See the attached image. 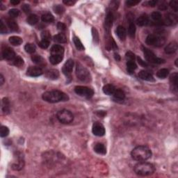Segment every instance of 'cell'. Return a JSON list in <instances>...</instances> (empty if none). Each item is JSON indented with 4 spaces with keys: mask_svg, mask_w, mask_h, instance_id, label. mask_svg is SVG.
I'll list each match as a JSON object with an SVG mask.
<instances>
[{
    "mask_svg": "<svg viewBox=\"0 0 178 178\" xmlns=\"http://www.w3.org/2000/svg\"><path fill=\"white\" fill-rule=\"evenodd\" d=\"M8 14H9L10 17H17L19 16V15H20V10L18 9H16V8H13V9L9 10Z\"/></svg>",
    "mask_w": 178,
    "mask_h": 178,
    "instance_id": "44",
    "label": "cell"
},
{
    "mask_svg": "<svg viewBox=\"0 0 178 178\" xmlns=\"http://www.w3.org/2000/svg\"><path fill=\"white\" fill-rule=\"evenodd\" d=\"M170 6L174 11L177 12L178 10V1L176 0H173L170 2Z\"/></svg>",
    "mask_w": 178,
    "mask_h": 178,
    "instance_id": "48",
    "label": "cell"
},
{
    "mask_svg": "<svg viewBox=\"0 0 178 178\" xmlns=\"http://www.w3.org/2000/svg\"><path fill=\"white\" fill-rule=\"evenodd\" d=\"M9 42L11 45H15V46H18L22 43V39L19 36H11L9 38Z\"/></svg>",
    "mask_w": 178,
    "mask_h": 178,
    "instance_id": "28",
    "label": "cell"
},
{
    "mask_svg": "<svg viewBox=\"0 0 178 178\" xmlns=\"http://www.w3.org/2000/svg\"><path fill=\"white\" fill-rule=\"evenodd\" d=\"M43 99L48 102L57 103L68 101L69 97L65 92L61 91V90H54L45 92L43 94Z\"/></svg>",
    "mask_w": 178,
    "mask_h": 178,
    "instance_id": "1",
    "label": "cell"
},
{
    "mask_svg": "<svg viewBox=\"0 0 178 178\" xmlns=\"http://www.w3.org/2000/svg\"><path fill=\"white\" fill-rule=\"evenodd\" d=\"M43 74V70H42L41 67H37V66H30L27 70V75L29 77H39Z\"/></svg>",
    "mask_w": 178,
    "mask_h": 178,
    "instance_id": "11",
    "label": "cell"
},
{
    "mask_svg": "<svg viewBox=\"0 0 178 178\" xmlns=\"http://www.w3.org/2000/svg\"><path fill=\"white\" fill-rule=\"evenodd\" d=\"M50 42L48 41H45V40H41V41L39 43V46L42 49H47L50 45Z\"/></svg>",
    "mask_w": 178,
    "mask_h": 178,
    "instance_id": "46",
    "label": "cell"
},
{
    "mask_svg": "<svg viewBox=\"0 0 178 178\" xmlns=\"http://www.w3.org/2000/svg\"><path fill=\"white\" fill-rule=\"evenodd\" d=\"M97 114L100 117H104L106 115V112L104 111H98L97 112Z\"/></svg>",
    "mask_w": 178,
    "mask_h": 178,
    "instance_id": "57",
    "label": "cell"
},
{
    "mask_svg": "<svg viewBox=\"0 0 178 178\" xmlns=\"http://www.w3.org/2000/svg\"><path fill=\"white\" fill-rule=\"evenodd\" d=\"M9 134V129L6 126H1L0 129V136L1 137H6Z\"/></svg>",
    "mask_w": 178,
    "mask_h": 178,
    "instance_id": "41",
    "label": "cell"
},
{
    "mask_svg": "<svg viewBox=\"0 0 178 178\" xmlns=\"http://www.w3.org/2000/svg\"><path fill=\"white\" fill-rule=\"evenodd\" d=\"M0 32H1V34H5L7 32L6 25L3 24L2 20H1V23H0Z\"/></svg>",
    "mask_w": 178,
    "mask_h": 178,
    "instance_id": "50",
    "label": "cell"
},
{
    "mask_svg": "<svg viewBox=\"0 0 178 178\" xmlns=\"http://www.w3.org/2000/svg\"><path fill=\"white\" fill-rule=\"evenodd\" d=\"M54 41L60 43H66L67 42V38H66L65 34L61 33V34H59L54 36Z\"/></svg>",
    "mask_w": 178,
    "mask_h": 178,
    "instance_id": "30",
    "label": "cell"
},
{
    "mask_svg": "<svg viewBox=\"0 0 178 178\" xmlns=\"http://www.w3.org/2000/svg\"><path fill=\"white\" fill-rule=\"evenodd\" d=\"M75 92L78 95L81 96V97H85L86 98H90V97H92L94 94V91L91 88L82 86H76L75 88Z\"/></svg>",
    "mask_w": 178,
    "mask_h": 178,
    "instance_id": "8",
    "label": "cell"
},
{
    "mask_svg": "<svg viewBox=\"0 0 178 178\" xmlns=\"http://www.w3.org/2000/svg\"><path fill=\"white\" fill-rule=\"evenodd\" d=\"M155 171V167L152 164L141 161L134 166V172L139 176L151 175Z\"/></svg>",
    "mask_w": 178,
    "mask_h": 178,
    "instance_id": "3",
    "label": "cell"
},
{
    "mask_svg": "<svg viewBox=\"0 0 178 178\" xmlns=\"http://www.w3.org/2000/svg\"><path fill=\"white\" fill-rule=\"evenodd\" d=\"M177 21L178 19L177 15L172 13H168L166 15L165 19L162 22V24L165 25H174L177 24Z\"/></svg>",
    "mask_w": 178,
    "mask_h": 178,
    "instance_id": "13",
    "label": "cell"
},
{
    "mask_svg": "<svg viewBox=\"0 0 178 178\" xmlns=\"http://www.w3.org/2000/svg\"><path fill=\"white\" fill-rule=\"evenodd\" d=\"M24 50L27 53L29 54H33L36 52V48L34 44H31V43H27V45L24 46Z\"/></svg>",
    "mask_w": 178,
    "mask_h": 178,
    "instance_id": "37",
    "label": "cell"
},
{
    "mask_svg": "<svg viewBox=\"0 0 178 178\" xmlns=\"http://www.w3.org/2000/svg\"><path fill=\"white\" fill-rule=\"evenodd\" d=\"M151 18L154 21H155V22H160L162 19V15L159 12H153V13L151 14Z\"/></svg>",
    "mask_w": 178,
    "mask_h": 178,
    "instance_id": "38",
    "label": "cell"
},
{
    "mask_svg": "<svg viewBox=\"0 0 178 178\" xmlns=\"http://www.w3.org/2000/svg\"><path fill=\"white\" fill-rule=\"evenodd\" d=\"M143 51H144L145 58H146V59L148 62L155 64H161V63H164L165 62V60H164V59H162L158 58V57H157L152 52L150 51L149 49L143 47Z\"/></svg>",
    "mask_w": 178,
    "mask_h": 178,
    "instance_id": "7",
    "label": "cell"
},
{
    "mask_svg": "<svg viewBox=\"0 0 178 178\" xmlns=\"http://www.w3.org/2000/svg\"><path fill=\"white\" fill-rule=\"evenodd\" d=\"M41 20L43 22H46V23H51V22H54L55 20V17L53 15L50 13H45L44 15H42Z\"/></svg>",
    "mask_w": 178,
    "mask_h": 178,
    "instance_id": "33",
    "label": "cell"
},
{
    "mask_svg": "<svg viewBox=\"0 0 178 178\" xmlns=\"http://www.w3.org/2000/svg\"><path fill=\"white\" fill-rule=\"evenodd\" d=\"M63 59V56H51L50 57V61L52 65H57L60 63Z\"/></svg>",
    "mask_w": 178,
    "mask_h": 178,
    "instance_id": "32",
    "label": "cell"
},
{
    "mask_svg": "<svg viewBox=\"0 0 178 178\" xmlns=\"http://www.w3.org/2000/svg\"><path fill=\"white\" fill-rule=\"evenodd\" d=\"M114 57H115V59H116V60L120 61V57L119 56V55H118V54H115Z\"/></svg>",
    "mask_w": 178,
    "mask_h": 178,
    "instance_id": "60",
    "label": "cell"
},
{
    "mask_svg": "<svg viewBox=\"0 0 178 178\" xmlns=\"http://www.w3.org/2000/svg\"><path fill=\"white\" fill-rule=\"evenodd\" d=\"M149 23V19L146 15H143L139 17L137 20V24L139 26L143 27V26H146Z\"/></svg>",
    "mask_w": 178,
    "mask_h": 178,
    "instance_id": "24",
    "label": "cell"
},
{
    "mask_svg": "<svg viewBox=\"0 0 178 178\" xmlns=\"http://www.w3.org/2000/svg\"><path fill=\"white\" fill-rule=\"evenodd\" d=\"M45 76H46V77L48 78V79L52 80H55L59 78V72L57 70L51 69L46 71V72H45Z\"/></svg>",
    "mask_w": 178,
    "mask_h": 178,
    "instance_id": "18",
    "label": "cell"
},
{
    "mask_svg": "<svg viewBox=\"0 0 178 178\" xmlns=\"http://www.w3.org/2000/svg\"><path fill=\"white\" fill-rule=\"evenodd\" d=\"M51 56H63L64 48L61 45H55L50 50Z\"/></svg>",
    "mask_w": 178,
    "mask_h": 178,
    "instance_id": "14",
    "label": "cell"
},
{
    "mask_svg": "<svg viewBox=\"0 0 178 178\" xmlns=\"http://www.w3.org/2000/svg\"><path fill=\"white\" fill-rule=\"evenodd\" d=\"M157 3H158V1H157V0H152V1H148V6H152V7H154L156 6Z\"/></svg>",
    "mask_w": 178,
    "mask_h": 178,
    "instance_id": "53",
    "label": "cell"
},
{
    "mask_svg": "<svg viewBox=\"0 0 178 178\" xmlns=\"http://www.w3.org/2000/svg\"><path fill=\"white\" fill-rule=\"evenodd\" d=\"M57 28L59 31H65L66 30V24L63 22H59L57 24Z\"/></svg>",
    "mask_w": 178,
    "mask_h": 178,
    "instance_id": "49",
    "label": "cell"
},
{
    "mask_svg": "<svg viewBox=\"0 0 178 178\" xmlns=\"http://www.w3.org/2000/svg\"><path fill=\"white\" fill-rule=\"evenodd\" d=\"M113 97L116 100L123 101L125 98V94L123 90L121 89H116L114 93H113Z\"/></svg>",
    "mask_w": 178,
    "mask_h": 178,
    "instance_id": "22",
    "label": "cell"
},
{
    "mask_svg": "<svg viewBox=\"0 0 178 178\" xmlns=\"http://www.w3.org/2000/svg\"><path fill=\"white\" fill-rule=\"evenodd\" d=\"M116 34L121 41H125L127 36V32L125 29L122 26H118L116 29Z\"/></svg>",
    "mask_w": 178,
    "mask_h": 178,
    "instance_id": "19",
    "label": "cell"
},
{
    "mask_svg": "<svg viewBox=\"0 0 178 178\" xmlns=\"http://www.w3.org/2000/svg\"><path fill=\"white\" fill-rule=\"evenodd\" d=\"M113 21V14L111 12H109L106 15V18H105V30L107 34H109L110 30H111V28L112 27Z\"/></svg>",
    "mask_w": 178,
    "mask_h": 178,
    "instance_id": "15",
    "label": "cell"
},
{
    "mask_svg": "<svg viewBox=\"0 0 178 178\" xmlns=\"http://www.w3.org/2000/svg\"><path fill=\"white\" fill-rule=\"evenodd\" d=\"M53 9L54 11L57 14H61L63 13L64 10H65V8H63V6H61V5H56V6H54Z\"/></svg>",
    "mask_w": 178,
    "mask_h": 178,
    "instance_id": "43",
    "label": "cell"
},
{
    "mask_svg": "<svg viewBox=\"0 0 178 178\" xmlns=\"http://www.w3.org/2000/svg\"><path fill=\"white\" fill-rule=\"evenodd\" d=\"M167 8H168V6H167V4L166 3H161V5H160L159 6V8L160 10H165L167 9Z\"/></svg>",
    "mask_w": 178,
    "mask_h": 178,
    "instance_id": "54",
    "label": "cell"
},
{
    "mask_svg": "<svg viewBox=\"0 0 178 178\" xmlns=\"http://www.w3.org/2000/svg\"><path fill=\"white\" fill-rule=\"evenodd\" d=\"M177 43L175 41L171 42L165 48V52L168 55L175 53L177 50Z\"/></svg>",
    "mask_w": 178,
    "mask_h": 178,
    "instance_id": "17",
    "label": "cell"
},
{
    "mask_svg": "<svg viewBox=\"0 0 178 178\" xmlns=\"http://www.w3.org/2000/svg\"><path fill=\"white\" fill-rule=\"evenodd\" d=\"M139 2H140L139 0H128V1H126V5L128 7H132L136 6L138 3H139Z\"/></svg>",
    "mask_w": 178,
    "mask_h": 178,
    "instance_id": "47",
    "label": "cell"
},
{
    "mask_svg": "<svg viewBox=\"0 0 178 178\" xmlns=\"http://www.w3.org/2000/svg\"><path fill=\"white\" fill-rule=\"evenodd\" d=\"M20 1H19V0H11L10 1V3L13 5H17V4H19L20 3Z\"/></svg>",
    "mask_w": 178,
    "mask_h": 178,
    "instance_id": "58",
    "label": "cell"
},
{
    "mask_svg": "<svg viewBox=\"0 0 178 178\" xmlns=\"http://www.w3.org/2000/svg\"><path fill=\"white\" fill-rule=\"evenodd\" d=\"M132 158L139 161H144L152 157V151L148 146H139L134 148L131 153Z\"/></svg>",
    "mask_w": 178,
    "mask_h": 178,
    "instance_id": "2",
    "label": "cell"
},
{
    "mask_svg": "<svg viewBox=\"0 0 178 178\" xmlns=\"http://www.w3.org/2000/svg\"><path fill=\"white\" fill-rule=\"evenodd\" d=\"M22 9L24 12V13H29V12L31 11L30 6H29V5H28V4H24L23 6H22Z\"/></svg>",
    "mask_w": 178,
    "mask_h": 178,
    "instance_id": "51",
    "label": "cell"
},
{
    "mask_svg": "<svg viewBox=\"0 0 178 178\" xmlns=\"http://www.w3.org/2000/svg\"><path fill=\"white\" fill-rule=\"evenodd\" d=\"M24 165V162L23 160H20L17 164H13L12 165V168L15 170H20L23 168Z\"/></svg>",
    "mask_w": 178,
    "mask_h": 178,
    "instance_id": "39",
    "label": "cell"
},
{
    "mask_svg": "<svg viewBox=\"0 0 178 178\" xmlns=\"http://www.w3.org/2000/svg\"><path fill=\"white\" fill-rule=\"evenodd\" d=\"M92 132L97 137H103L105 134V128L101 123H95L92 125Z\"/></svg>",
    "mask_w": 178,
    "mask_h": 178,
    "instance_id": "10",
    "label": "cell"
},
{
    "mask_svg": "<svg viewBox=\"0 0 178 178\" xmlns=\"http://www.w3.org/2000/svg\"><path fill=\"white\" fill-rule=\"evenodd\" d=\"M135 33H136V27L134 25L133 21L130 20V24L128 26V34L131 38H134L135 37Z\"/></svg>",
    "mask_w": 178,
    "mask_h": 178,
    "instance_id": "29",
    "label": "cell"
},
{
    "mask_svg": "<svg viewBox=\"0 0 178 178\" xmlns=\"http://www.w3.org/2000/svg\"><path fill=\"white\" fill-rule=\"evenodd\" d=\"M116 88L112 84H106L103 87V92L108 95H113L115 90H116Z\"/></svg>",
    "mask_w": 178,
    "mask_h": 178,
    "instance_id": "25",
    "label": "cell"
},
{
    "mask_svg": "<svg viewBox=\"0 0 178 178\" xmlns=\"http://www.w3.org/2000/svg\"><path fill=\"white\" fill-rule=\"evenodd\" d=\"M125 57H126L127 61H134V60H135V55H134V53H132V52L130 51L127 52Z\"/></svg>",
    "mask_w": 178,
    "mask_h": 178,
    "instance_id": "45",
    "label": "cell"
},
{
    "mask_svg": "<svg viewBox=\"0 0 178 178\" xmlns=\"http://www.w3.org/2000/svg\"><path fill=\"white\" fill-rule=\"evenodd\" d=\"M137 60H138V62H139V63L140 64L141 66H144V67H147V66H148L147 63H146L144 61H143L142 59L140 58V57H138Z\"/></svg>",
    "mask_w": 178,
    "mask_h": 178,
    "instance_id": "52",
    "label": "cell"
},
{
    "mask_svg": "<svg viewBox=\"0 0 178 178\" xmlns=\"http://www.w3.org/2000/svg\"><path fill=\"white\" fill-rule=\"evenodd\" d=\"M94 150H95L96 153L99 155H104L106 153V149L104 145H103L102 144H99V143L95 145V147H94Z\"/></svg>",
    "mask_w": 178,
    "mask_h": 178,
    "instance_id": "21",
    "label": "cell"
},
{
    "mask_svg": "<svg viewBox=\"0 0 178 178\" xmlns=\"http://www.w3.org/2000/svg\"><path fill=\"white\" fill-rule=\"evenodd\" d=\"M2 111L4 113H8L10 112V104L9 101H8V98H3L2 99Z\"/></svg>",
    "mask_w": 178,
    "mask_h": 178,
    "instance_id": "31",
    "label": "cell"
},
{
    "mask_svg": "<svg viewBox=\"0 0 178 178\" xmlns=\"http://www.w3.org/2000/svg\"><path fill=\"white\" fill-rule=\"evenodd\" d=\"M166 39L164 36H157V35L154 34L148 35L146 39V44L148 45H152V46H162L163 45H164Z\"/></svg>",
    "mask_w": 178,
    "mask_h": 178,
    "instance_id": "5",
    "label": "cell"
},
{
    "mask_svg": "<svg viewBox=\"0 0 178 178\" xmlns=\"http://www.w3.org/2000/svg\"><path fill=\"white\" fill-rule=\"evenodd\" d=\"M2 57L8 61H13L14 59H15L17 56L15 55V52H14L13 49L7 47V48H4L3 50Z\"/></svg>",
    "mask_w": 178,
    "mask_h": 178,
    "instance_id": "12",
    "label": "cell"
},
{
    "mask_svg": "<svg viewBox=\"0 0 178 178\" xmlns=\"http://www.w3.org/2000/svg\"><path fill=\"white\" fill-rule=\"evenodd\" d=\"M73 67H74V61L72 59H68L65 63L62 68V72L68 77H70L71 72H72Z\"/></svg>",
    "mask_w": 178,
    "mask_h": 178,
    "instance_id": "9",
    "label": "cell"
},
{
    "mask_svg": "<svg viewBox=\"0 0 178 178\" xmlns=\"http://www.w3.org/2000/svg\"><path fill=\"white\" fill-rule=\"evenodd\" d=\"M73 42H74V44L75 45L76 48L79 51H83V50H84V47H83L82 43L80 41L79 38L75 36V37L73 38Z\"/></svg>",
    "mask_w": 178,
    "mask_h": 178,
    "instance_id": "35",
    "label": "cell"
},
{
    "mask_svg": "<svg viewBox=\"0 0 178 178\" xmlns=\"http://www.w3.org/2000/svg\"><path fill=\"white\" fill-rule=\"evenodd\" d=\"M7 24H8V27L11 31H17L19 30V27L18 24L16 23L15 20H13V19H8L6 20Z\"/></svg>",
    "mask_w": 178,
    "mask_h": 178,
    "instance_id": "26",
    "label": "cell"
},
{
    "mask_svg": "<svg viewBox=\"0 0 178 178\" xmlns=\"http://www.w3.org/2000/svg\"><path fill=\"white\" fill-rule=\"evenodd\" d=\"M177 80L178 75L177 72L173 73V74L171 75V76L170 77V84L172 86V89H173L175 92H177Z\"/></svg>",
    "mask_w": 178,
    "mask_h": 178,
    "instance_id": "23",
    "label": "cell"
},
{
    "mask_svg": "<svg viewBox=\"0 0 178 178\" xmlns=\"http://www.w3.org/2000/svg\"><path fill=\"white\" fill-rule=\"evenodd\" d=\"M137 68V66L134 61H127V72L130 73V74H132Z\"/></svg>",
    "mask_w": 178,
    "mask_h": 178,
    "instance_id": "27",
    "label": "cell"
},
{
    "mask_svg": "<svg viewBox=\"0 0 178 178\" xmlns=\"http://www.w3.org/2000/svg\"><path fill=\"white\" fill-rule=\"evenodd\" d=\"M57 118L63 124H70L74 119V116L71 111L67 109H62L57 113Z\"/></svg>",
    "mask_w": 178,
    "mask_h": 178,
    "instance_id": "6",
    "label": "cell"
},
{
    "mask_svg": "<svg viewBox=\"0 0 178 178\" xmlns=\"http://www.w3.org/2000/svg\"><path fill=\"white\" fill-rule=\"evenodd\" d=\"M63 3H65L66 5H67V6H72V5H74L76 2L73 1H63Z\"/></svg>",
    "mask_w": 178,
    "mask_h": 178,
    "instance_id": "56",
    "label": "cell"
},
{
    "mask_svg": "<svg viewBox=\"0 0 178 178\" xmlns=\"http://www.w3.org/2000/svg\"><path fill=\"white\" fill-rule=\"evenodd\" d=\"M31 60L34 63L37 64L39 66H42L45 65V61L44 60V59L40 55H33L31 57Z\"/></svg>",
    "mask_w": 178,
    "mask_h": 178,
    "instance_id": "20",
    "label": "cell"
},
{
    "mask_svg": "<svg viewBox=\"0 0 178 178\" xmlns=\"http://www.w3.org/2000/svg\"><path fill=\"white\" fill-rule=\"evenodd\" d=\"M118 4H119V1H112L111 2V7L114 8V10H116L118 7Z\"/></svg>",
    "mask_w": 178,
    "mask_h": 178,
    "instance_id": "55",
    "label": "cell"
},
{
    "mask_svg": "<svg viewBox=\"0 0 178 178\" xmlns=\"http://www.w3.org/2000/svg\"><path fill=\"white\" fill-rule=\"evenodd\" d=\"M13 61V65L17 66V67H21V66H23L24 64L23 59L21 58L20 57H17V56L14 59L13 61Z\"/></svg>",
    "mask_w": 178,
    "mask_h": 178,
    "instance_id": "40",
    "label": "cell"
},
{
    "mask_svg": "<svg viewBox=\"0 0 178 178\" xmlns=\"http://www.w3.org/2000/svg\"><path fill=\"white\" fill-rule=\"evenodd\" d=\"M169 75V70L166 68H162L158 71L157 73V77L160 78V79H165Z\"/></svg>",
    "mask_w": 178,
    "mask_h": 178,
    "instance_id": "36",
    "label": "cell"
},
{
    "mask_svg": "<svg viewBox=\"0 0 178 178\" xmlns=\"http://www.w3.org/2000/svg\"><path fill=\"white\" fill-rule=\"evenodd\" d=\"M41 38L42 40L50 41H51V34L49 31H44L41 33Z\"/></svg>",
    "mask_w": 178,
    "mask_h": 178,
    "instance_id": "42",
    "label": "cell"
},
{
    "mask_svg": "<svg viewBox=\"0 0 178 178\" xmlns=\"http://www.w3.org/2000/svg\"><path fill=\"white\" fill-rule=\"evenodd\" d=\"M3 83H4V78H3V76L2 75H0V84L3 85Z\"/></svg>",
    "mask_w": 178,
    "mask_h": 178,
    "instance_id": "59",
    "label": "cell"
},
{
    "mask_svg": "<svg viewBox=\"0 0 178 178\" xmlns=\"http://www.w3.org/2000/svg\"><path fill=\"white\" fill-rule=\"evenodd\" d=\"M76 74L78 79L83 82L87 83L91 81V76L89 71L79 63L77 64Z\"/></svg>",
    "mask_w": 178,
    "mask_h": 178,
    "instance_id": "4",
    "label": "cell"
},
{
    "mask_svg": "<svg viewBox=\"0 0 178 178\" xmlns=\"http://www.w3.org/2000/svg\"><path fill=\"white\" fill-rule=\"evenodd\" d=\"M139 78L141 79L146 80V81H155V78L150 72H147L146 70H141V72L139 73Z\"/></svg>",
    "mask_w": 178,
    "mask_h": 178,
    "instance_id": "16",
    "label": "cell"
},
{
    "mask_svg": "<svg viewBox=\"0 0 178 178\" xmlns=\"http://www.w3.org/2000/svg\"><path fill=\"white\" fill-rule=\"evenodd\" d=\"M27 23L30 25H34L38 22V17L35 14H31L29 15L27 19Z\"/></svg>",
    "mask_w": 178,
    "mask_h": 178,
    "instance_id": "34",
    "label": "cell"
}]
</instances>
